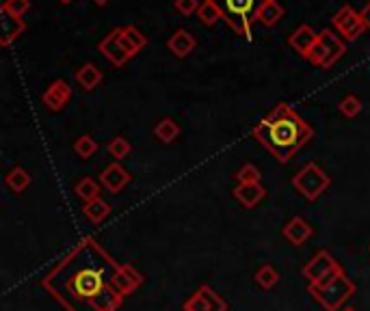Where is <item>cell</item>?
<instances>
[{"label":"cell","instance_id":"22","mask_svg":"<svg viewBox=\"0 0 370 311\" xmlns=\"http://www.w3.org/2000/svg\"><path fill=\"white\" fill-rule=\"evenodd\" d=\"M284 7L277 3V0H267L264 3V7L260 9V13H258V22L262 24V26H267V28H273L281 18H284Z\"/></svg>","mask_w":370,"mask_h":311},{"label":"cell","instance_id":"33","mask_svg":"<svg viewBox=\"0 0 370 311\" xmlns=\"http://www.w3.org/2000/svg\"><path fill=\"white\" fill-rule=\"evenodd\" d=\"M199 5H201L199 0H176V3H174L176 11L182 13V16H193V13H197Z\"/></svg>","mask_w":370,"mask_h":311},{"label":"cell","instance_id":"23","mask_svg":"<svg viewBox=\"0 0 370 311\" xmlns=\"http://www.w3.org/2000/svg\"><path fill=\"white\" fill-rule=\"evenodd\" d=\"M100 191H102V184L100 182H96L94 177H82V180H78L76 182V186H74V193H76V197L78 199H82V201H94V199H98L100 197Z\"/></svg>","mask_w":370,"mask_h":311},{"label":"cell","instance_id":"35","mask_svg":"<svg viewBox=\"0 0 370 311\" xmlns=\"http://www.w3.org/2000/svg\"><path fill=\"white\" fill-rule=\"evenodd\" d=\"M94 3H96L98 7H104V5H108V3H111V0H94Z\"/></svg>","mask_w":370,"mask_h":311},{"label":"cell","instance_id":"7","mask_svg":"<svg viewBox=\"0 0 370 311\" xmlns=\"http://www.w3.org/2000/svg\"><path fill=\"white\" fill-rule=\"evenodd\" d=\"M230 305L228 300L208 283H203L195 290L191 298L184 300L182 311H228Z\"/></svg>","mask_w":370,"mask_h":311},{"label":"cell","instance_id":"25","mask_svg":"<svg viewBox=\"0 0 370 311\" xmlns=\"http://www.w3.org/2000/svg\"><path fill=\"white\" fill-rule=\"evenodd\" d=\"M197 18L203 26H215L219 20H223L219 7L215 5V0H203V3L199 5V9H197Z\"/></svg>","mask_w":370,"mask_h":311},{"label":"cell","instance_id":"6","mask_svg":"<svg viewBox=\"0 0 370 311\" xmlns=\"http://www.w3.org/2000/svg\"><path fill=\"white\" fill-rule=\"evenodd\" d=\"M344 268L338 264V259L329 253L327 249H318L314 257L301 268V275L310 285H323L327 281H332L336 275H340Z\"/></svg>","mask_w":370,"mask_h":311},{"label":"cell","instance_id":"30","mask_svg":"<svg viewBox=\"0 0 370 311\" xmlns=\"http://www.w3.org/2000/svg\"><path fill=\"white\" fill-rule=\"evenodd\" d=\"M338 111L347 117V119H353L361 113V102L357 96H344L338 104Z\"/></svg>","mask_w":370,"mask_h":311},{"label":"cell","instance_id":"14","mask_svg":"<svg viewBox=\"0 0 370 311\" xmlns=\"http://www.w3.org/2000/svg\"><path fill=\"white\" fill-rule=\"evenodd\" d=\"M316 41H318V33H314V28L308 24H301L293 35H288V46L305 59L312 52V48L316 46Z\"/></svg>","mask_w":370,"mask_h":311},{"label":"cell","instance_id":"37","mask_svg":"<svg viewBox=\"0 0 370 311\" xmlns=\"http://www.w3.org/2000/svg\"><path fill=\"white\" fill-rule=\"evenodd\" d=\"M342 311H357V309H353V307H347V309H342Z\"/></svg>","mask_w":370,"mask_h":311},{"label":"cell","instance_id":"31","mask_svg":"<svg viewBox=\"0 0 370 311\" xmlns=\"http://www.w3.org/2000/svg\"><path fill=\"white\" fill-rule=\"evenodd\" d=\"M30 9V0H5L0 11H7L13 18H22Z\"/></svg>","mask_w":370,"mask_h":311},{"label":"cell","instance_id":"5","mask_svg":"<svg viewBox=\"0 0 370 311\" xmlns=\"http://www.w3.org/2000/svg\"><path fill=\"white\" fill-rule=\"evenodd\" d=\"M293 186L303 199L316 201L329 186H332V177H329V173L323 166H318L316 162H308L305 166H301L295 173Z\"/></svg>","mask_w":370,"mask_h":311},{"label":"cell","instance_id":"4","mask_svg":"<svg viewBox=\"0 0 370 311\" xmlns=\"http://www.w3.org/2000/svg\"><path fill=\"white\" fill-rule=\"evenodd\" d=\"M355 292H357V285L355 281L347 277L344 271L323 285H308V294H312V298L325 311H342V307L347 305L349 298L355 296Z\"/></svg>","mask_w":370,"mask_h":311},{"label":"cell","instance_id":"15","mask_svg":"<svg viewBox=\"0 0 370 311\" xmlns=\"http://www.w3.org/2000/svg\"><path fill=\"white\" fill-rule=\"evenodd\" d=\"M24 30H26V22L22 18H13L7 11H0V46L9 48Z\"/></svg>","mask_w":370,"mask_h":311},{"label":"cell","instance_id":"26","mask_svg":"<svg viewBox=\"0 0 370 311\" xmlns=\"http://www.w3.org/2000/svg\"><path fill=\"white\" fill-rule=\"evenodd\" d=\"M100 149V145H98V141L94 139V137H89V135H82V137H78L76 139V143H74V152H76V156L78 158H82V160H89L91 156H96V152Z\"/></svg>","mask_w":370,"mask_h":311},{"label":"cell","instance_id":"27","mask_svg":"<svg viewBox=\"0 0 370 311\" xmlns=\"http://www.w3.org/2000/svg\"><path fill=\"white\" fill-rule=\"evenodd\" d=\"M256 283L262 288V290H273L277 283H279V273L273 268L271 264H264L256 271Z\"/></svg>","mask_w":370,"mask_h":311},{"label":"cell","instance_id":"34","mask_svg":"<svg viewBox=\"0 0 370 311\" xmlns=\"http://www.w3.org/2000/svg\"><path fill=\"white\" fill-rule=\"evenodd\" d=\"M359 16H361V22H364V26L366 28H370V3H366V7L359 11Z\"/></svg>","mask_w":370,"mask_h":311},{"label":"cell","instance_id":"29","mask_svg":"<svg viewBox=\"0 0 370 311\" xmlns=\"http://www.w3.org/2000/svg\"><path fill=\"white\" fill-rule=\"evenodd\" d=\"M234 177H236V182L238 184H260V180H262V173H260V169L256 166V164H242L236 173H234Z\"/></svg>","mask_w":370,"mask_h":311},{"label":"cell","instance_id":"19","mask_svg":"<svg viewBox=\"0 0 370 311\" xmlns=\"http://www.w3.org/2000/svg\"><path fill=\"white\" fill-rule=\"evenodd\" d=\"M180 125H178V121L176 119H172V117H162L158 123H156V128H154V137L160 141V143H164V145H169V143H174L178 137H180Z\"/></svg>","mask_w":370,"mask_h":311},{"label":"cell","instance_id":"21","mask_svg":"<svg viewBox=\"0 0 370 311\" xmlns=\"http://www.w3.org/2000/svg\"><path fill=\"white\" fill-rule=\"evenodd\" d=\"M102 72L98 69L96 63H87V65H82L78 72H76V82L85 89V91H94V89L102 82Z\"/></svg>","mask_w":370,"mask_h":311},{"label":"cell","instance_id":"11","mask_svg":"<svg viewBox=\"0 0 370 311\" xmlns=\"http://www.w3.org/2000/svg\"><path fill=\"white\" fill-rule=\"evenodd\" d=\"M121 28H115V30H111L100 43H98V50L115 65V67H123L126 65L133 57L123 50V46H121Z\"/></svg>","mask_w":370,"mask_h":311},{"label":"cell","instance_id":"3","mask_svg":"<svg viewBox=\"0 0 370 311\" xmlns=\"http://www.w3.org/2000/svg\"><path fill=\"white\" fill-rule=\"evenodd\" d=\"M267 0H215L225 24L240 37L252 39L258 13Z\"/></svg>","mask_w":370,"mask_h":311},{"label":"cell","instance_id":"32","mask_svg":"<svg viewBox=\"0 0 370 311\" xmlns=\"http://www.w3.org/2000/svg\"><path fill=\"white\" fill-rule=\"evenodd\" d=\"M121 273L126 275L128 279H130V283L135 285V288H141L143 283H145V277H143V273L141 271H137L133 264H121Z\"/></svg>","mask_w":370,"mask_h":311},{"label":"cell","instance_id":"12","mask_svg":"<svg viewBox=\"0 0 370 311\" xmlns=\"http://www.w3.org/2000/svg\"><path fill=\"white\" fill-rule=\"evenodd\" d=\"M69 100H72V86L65 82V80H55L44 94H41V102L46 104V108L48 111H52V113H59V111H63L67 104H69Z\"/></svg>","mask_w":370,"mask_h":311},{"label":"cell","instance_id":"10","mask_svg":"<svg viewBox=\"0 0 370 311\" xmlns=\"http://www.w3.org/2000/svg\"><path fill=\"white\" fill-rule=\"evenodd\" d=\"M318 39L323 43V48H325V61L320 65V69H329V67H334L347 52V43L340 35H336L334 30H329L325 28L323 33H318Z\"/></svg>","mask_w":370,"mask_h":311},{"label":"cell","instance_id":"1","mask_svg":"<svg viewBox=\"0 0 370 311\" xmlns=\"http://www.w3.org/2000/svg\"><path fill=\"white\" fill-rule=\"evenodd\" d=\"M121 264L94 238L85 236L41 277V288L65 311H119Z\"/></svg>","mask_w":370,"mask_h":311},{"label":"cell","instance_id":"18","mask_svg":"<svg viewBox=\"0 0 370 311\" xmlns=\"http://www.w3.org/2000/svg\"><path fill=\"white\" fill-rule=\"evenodd\" d=\"M121 46L123 50H126L130 57L139 55L145 46H147V37L137 28V26H126V28H121Z\"/></svg>","mask_w":370,"mask_h":311},{"label":"cell","instance_id":"28","mask_svg":"<svg viewBox=\"0 0 370 311\" xmlns=\"http://www.w3.org/2000/svg\"><path fill=\"white\" fill-rule=\"evenodd\" d=\"M106 149H108V154L115 158V162H119V160H123V158L130 156L133 143H130L126 137H115V139H111V143H108Z\"/></svg>","mask_w":370,"mask_h":311},{"label":"cell","instance_id":"2","mask_svg":"<svg viewBox=\"0 0 370 311\" xmlns=\"http://www.w3.org/2000/svg\"><path fill=\"white\" fill-rule=\"evenodd\" d=\"M254 139L262 143L279 164H286L314 139V130L291 104L279 102L256 123Z\"/></svg>","mask_w":370,"mask_h":311},{"label":"cell","instance_id":"24","mask_svg":"<svg viewBox=\"0 0 370 311\" xmlns=\"http://www.w3.org/2000/svg\"><path fill=\"white\" fill-rule=\"evenodd\" d=\"M5 182H7V186L13 191V193H24L28 186H30V175H28V171H24L22 166H16V169H11L9 173H7V177H5Z\"/></svg>","mask_w":370,"mask_h":311},{"label":"cell","instance_id":"17","mask_svg":"<svg viewBox=\"0 0 370 311\" xmlns=\"http://www.w3.org/2000/svg\"><path fill=\"white\" fill-rule=\"evenodd\" d=\"M195 46H197V39H195L186 28H178V30L167 39L169 52H172L174 57H178V59L189 57V55L195 50Z\"/></svg>","mask_w":370,"mask_h":311},{"label":"cell","instance_id":"9","mask_svg":"<svg viewBox=\"0 0 370 311\" xmlns=\"http://www.w3.org/2000/svg\"><path fill=\"white\" fill-rule=\"evenodd\" d=\"M130 182H133V173H130L126 166H121V162H111V164L100 173V184H102V188L108 191V193H113V195L121 193Z\"/></svg>","mask_w":370,"mask_h":311},{"label":"cell","instance_id":"8","mask_svg":"<svg viewBox=\"0 0 370 311\" xmlns=\"http://www.w3.org/2000/svg\"><path fill=\"white\" fill-rule=\"evenodd\" d=\"M332 22H334L336 30L340 33V37L347 39V41L359 39V35L366 30V26H364V22H361V16H359L351 5H344V7L334 16Z\"/></svg>","mask_w":370,"mask_h":311},{"label":"cell","instance_id":"38","mask_svg":"<svg viewBox=\"0 0 370 311\" xmlns=\"http://www.w3.org/2000/svg\"><path fill=\"white\" fill-rule=\"evenodd\" d=\"M368 253H370V247H368Z\"/></svg>","mask_w":370,"mask_h":311},{"label":"cell","instance_id":"16","mask_svg":"<svg viewBox=\"0 0 370 311\" xmlns=\"http://www.w3.org/2000/svg\"><path fill=\"white\" fill-rule=\"evenodd\" d=\"M269 191L262 184H238L234 188V199L247 208V210H254L256 205H260L267 199Z\"/></svg>","mask_w":370,"mask_h":311},{"label":"cell","instance_id":"20","mask_svg":"<svg viewBox=\"0 0 370 311\" xmlns=\"http://www.w3.org/2000/svg\"><path fill=\"white\" fill-rule=\"evenodd\" d=\"M82 214H85V218L89 220V223L100 225V223H104V220L108 218V214H111V203L104 201L102 197H98V199L85 203V208H82Z\"/></svg>","mask_w":370,"mask_h":311},{"label":"cell","instance_id":"13","mask_svg":"<svg viewBox=\"0 0 370 311\" xmlns=\"http://www.w3.org/2000/svg\"><path fill=\"white\" fill-rule=\"evenodd\" d=\"M281 236L295 247H303L314 236V227L308 223L303 216H295L281 227Z\"/></svg>","mask_w":370,"mask_h":311},{"label":"cell","instance_id":"36","mask_svg":"<svg viewBox=\"0 0 370 311\" xmlns=\"http://www.w3.org/2000/svg\"><path fill=\"white\" fill-rule=\"evenodd\" d=\"M61 5H69V3H74V0H59Z\"/></svg>","mask_w":370,"mask_h":311}]
</instances>
